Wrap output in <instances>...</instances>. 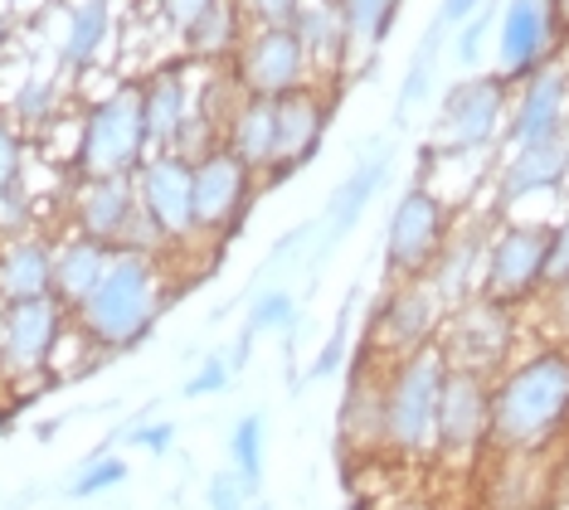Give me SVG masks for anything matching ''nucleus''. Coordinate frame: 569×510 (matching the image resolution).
Returning a JSON list of instances; mask_svg holds the SVG:
<instances>
[{
	"label": "nucleus",
	"instance_id": "1",
	"mask_svg": "<svg viewBox=\"0 0 569 510\" xmlns=\"http://www.w3.org/2000/svg\"><path fill=\"white\" fill-rule=\"evenodd\" d=\"M569 438V340L526 346L491 379V452L555 457Z\"/></svg>",
	"mask_w": 569,
	"mask_h": 510
},
{
	"label": "nucleus",
	"instance_id": "2",
	"mask_svg": "<svg viewBox=\"0 0 569 510\" xmlns=\"http://www.w3.org/2000/svg\"><path fill=\"white\" fill-rule=\"evenodd\" d=\"M166 302H171V292H166V258L141 253V248H118L98 292L73 311V331L98 356H122V350L141 346L157 331Z\"/></svg>",
	"mask_w": 569,
	"mask_h": 510
},
{
	"label": "nucleus",
	"instance_id": "3",
	"mask_svg": "<svg viewBox=\"0 0 569 510\" xmlns=\"http://www.w3.org/2000/svg\"><path fill=\"white\" fill-rule=\"evenodd\" d=\"M443 379H448V356L438 346L385 364V423H380L385 462L433 467Z\"/></svg>",
	"mask_w": 569,
	"mask_h": 510
},
{
	"label": "nucleus",
	"instance_id": "4",
	"mask_svg": "<svg viewBox=\"0 0 569 510\" xmlns=\"http://www.w3.org/2000/svg\"><path fill=\"white\" fill-rule=\"evenodd\" d=\"M147 127H141L137 83L112 88L83 112L79 147H73V176L79 180H132L147 161Z\"/></svg>",
	"mask_w": 569,
	"mask_h": 510
},
{
	"label": "nucleus",
	"instance_id": "5",
	"mask_svg": "<svg viewBox=\"0 0 569 510\" xmlns=\"http://www.w3.org/2000/svg\"><path fill=\"white\" fill-rule=\"evenodd\" d=\"M491 457V374L448 364L443 399H438V448L433 467L477 477Z\"/></svg>",
	"mask_w": 569,
	"mask_h": 510
},
{
	"label": "nucleus",
	"instance_id": "6",
	"mask_svg": "<svg viewBox=\"0 0 569 510\" xmlns=\"http://www.w3.org/2000/svg\"><path fill=\"white\" fill-rule=\"evenodd\" d=\"M458 229L452 204L433 186L413 180L390 209V224H385V278L390 282H419L429 278V268L443 253L448 233Z\"/></svg>",
	"mask_w": 569,
	"mask_h": 510
},
{
	"label": "nucleus",
	"instance_id": "7",
	"mask_svg": "<svg viewBox=\"0 0 569 510\" xmlns=\"http://www.w3.org/2000/svg\"><path fill=\"white\" fill-rule=\"evenodd\" d=\"M511 117V83L497 69L491 73H468L443 93L433 122V151L438 156H477L497 147L507 137Z\"/></svg>",
	"mask_w": 569,
	"mask_h": 510
},
{
	"label": "nucleus",
	"instance_id": "8",
	"mask_svg": "<svg viewBox=\"0 0 569 510\" xmlns=\"http://www.w3.org/2000/svg\"><path fill=\"white\" fill-rule=\"evenodd\" d=\"M546 253H550V224L546 219H501L487 239L482 258V297L526 311L546 297Z\"/></svg>",
	"mask_w": 569,
	"mask_h": 510
},
{
	"label": "nucleus",
	"instance_id": "9",
	"mask_svg": "<svg viewBox=\"0 0 569 510\" xmlns=\"http://www.w3.org/2000/svg\"><path fill=\"white\" fill-rule=\"evenodd\" d=\"M443 321H448V307L438 302V292L423 278L390 282L370 311V326H366V336H360V346H366L375 360L390 364V360H405V356H419V350L438 346Z\"/></svg>",
	"mask_w": 569,
	"mask_h": 510
},
{
	"label": "nucleus",
	"instance_id": "10",
	"mask_svg": "<svg viewBox=\"0 0 569 510\" xmlns=\"http://www.w3.org/2000/svg\"><path fill=\"white\" fill-rule=\"evenodd\" d=\"M438 350H443L448 364H458V370H477V374L497 379L521 356V311L491 302V297H472V302L448 311Z\"/></svg>",
	"mask_w": 569,
	"mask_h": 510
},
{
	"label": "nucleus",
	"instance_id": "11",
	"mask_svg": "<svg viewBox=\"0 0 569 510\" xmlns=\"http://www.w3.org/2000/svg\"><path fill=\"white\" fill-rule=\"evenodd\" d=\"M258 190H263V176L243 166L229 147L196 156V243L224 248L229 239H239Z\"/></svg>",
	"mask_w": 569,
	"mask_h": 510
},
{
	"label": "nucleus",
	"instance_id": "12",
	"mask_svg": "<svg viewBox=\"0 0 569 510\" xmlns=\"http://www.w3.org/2000/svg\"><path fill=\"white\" fill-rule=\"evenodd\" d=\"M137 209L147 229L161 239V248H190L196 243V161L180 151H151L132 176Z\"/></svg>",
	"mask_w": 569,
	"mask_h": 510
},
{
	"label": "nucleus",
	"instance_id": "13",
	"mask_svg": "<svg viewBox=\"0 0 569 510\" xmlns=\"http://www.w3.org/2000/svg\"><path fill=\"white\" fill-rule=\"evenodd\" d=\"M229 78L239 83L243 98H268V102L302 93L307 83H317L292 24H249L243 44L229 59Z\"/></svg>",
	"mask_w": 569,
	"mask_h": 510
},
{
	"label": "nucleus",
	"instance_id": "14",
	"mask_svg": "<svg viewBox=\"0 0 569 510\" xmlns=\"http://www.w3.org/2000/svg\"><path fill=\"white\" fill-rule=\"evenodd\" d=\"M69 307L59 297H34V302H10L0 317V379L6 384H30L54 370L59 346L69 340Z\"/></svg>",
	"mask_w": 569,
	"mask_h": 510
},
{
	"label": "nucleus",
	"instance_id": "15",
	"mask_svg": "<svg viewBox=\"0 0 569 510\" xmlns=\"http://www.w3.org/2000/svg\"><path fill=\"white\" fill-rule=\"evenodd\" d=\"M69 233H83L102 248H141V253H161V239L147 229L137 209L132 180H79L69 190Z\"/></svg>",
	"mask_w": 569,
	"mask_h": 510
},
{
	"label": "nucleus",
	"instance_id": "16",
	"mask_svg": "<svg viewBox=\"0 0 569 510\" xmlns=\"http://www.w3.org/2000/svg\"><path fill=\"white\" fill-rule=\"evenodd\" d=\"M560 39H565V24L555 16V0H497L491 49H497V73L511 88L521 78L540 73L546 63H555Z\"/></svg>",
	"mask_w": 569,
	"mask_h": 510
},
{
	"label": "nucleus",
	"instance_id": "17",
	"mask_svg": "<svg viewBox=\"0 0 569 510\" xmlns=\"http://www.w3.org/2000/svg\"><path fill=\"white\" fill-rule=\"evenodd\" d=\"M336 117V83H307L302 93L278 98V161L263 176L268 190L292 180L302 166H312L327 141V127Z\"/></svg>",
	"mask_w": 569,
	"mask_h": 510
},
{
	"label": "nucleus",
	"instance_id": "18",
	"mask_svg": "<svg viewBox=\"0 0 569 510\" xmlns=\"http://www.w3.org/2000/svg\"><path fill=\"white\" fill-rule=\"evenodd\" d=\"M390 166H395V147L390 141H375V147L360 156V161L346 170V180L327 194V209H321L317 219V258H327L336 243L351 233L360 219H366V209L375 204V194H380V186L390 180Z\"/></svg>",
	"mask_w": 569,
	"mask_h": 510
},
{
	"label": "nucleus",
	"instance_id": "19",
	"mask_svg": "<svg viewBox=\"0 0 569 510\" xmlns=\"http://www.w3.org/2000/svg\"><path fill=\"white\" fill-rule=\"evenodd\" d=\"M569 137V73L560 63H546L516 83L511 117H507V141L511 147H530V141Z\"/></svg>",
	"mask_w": 569,
	"mask_h": 510
},
{
	"label": "nucleus",
	"instance_id": "20",
	"mask_svg": "<svg viewBox=\"0 0 569 510\" xmlns=\"http://www.w3.org/2000/svg\"><path fill=\"white\" fill-rule=\"evenodd\" d=\"M141 127H147V151H176L186 122L196 117V83L186 63H157L151 73L137 78Z\"/></svg>",
	"mask_w": 569,
	"mask_h": 510
},
{
	"label": "nucleus",
	"instance_id": "21",
	"mask_svg": "<svg viewBox=\"0 0 569 510\" xmlns=\"http://www.w3.org/2000/svg\"><path fill=\"white\" fill-rule=\"evenodd\" d=\"M550 462H555V457L491 452L482 462V472H477V496H482V510H555Z\"/></svg>",
	"mask_w": 569,
	"mask_h": 510
},
{
	"label": "nucleus",
	"instance_id": "22",
	"mask_svg": "<svg viewBox=\"0 0 569 510\" xmlns=\"http://www.w3.org/2000/svg\"><path fill=\"white\" fill-rule=\"evenodd\" d=\"M569 186V137L530 141L511 147V156L497 170V204H521L536 194H555Z\"/></svg>",
	"mask_w": 569,
	"mask_h": 510
},
{
	"label": "nucleus",
	"instance_id": "23",
	"mask_svg": "<svg viewBox=\"0 0 569 510\" xmlns=\"http://www.w3.org/2000/svg\"><path fill=\"white\" fill-rule=\"evenodd\" d=\"M487 239H491V224L482 219H468V224H458L448 233L443 253H438V263L429 268V282L438 292V302L448 311L472 302V297H482V258H487Z\"/></svg>",
	"mask_w": 569,
	"mask_h": 510
},
{
	"label": "nucleus",
	"instance_id": "24",
	"mask_svg": "<svg viewBox=\"0 0 569 510\" xmlns=\"http://www.w3.org/2000/svg\"><path fill=\"white\" fill-rule=\"evenodd\" d=\"M292 30H297V39H302L317 83H336L341 69L356 54V34H351L346 10L336 6V0H302V10L292 16Z\"/></svg>",
	"mask_w": 569,
	"mask_h": 510
},
{
	"label": "nucleus",
	"instance_id": "25",
	"mask_svg": "<svg viewBox=\"0 0 569 510\" xmlns=\"http://www.w3.org/2000/svg\"><path fill=\"white\" fill-rule=\"evenodd\" d=\"M54 297V239L44 229L6 233L0 239V302H34Z\"/></svg>",
	"mask_w": 569,
	"mask_h": 510
},
{
	"label": "nucleus",
	"instance_id": "26",
	"mask_svg": "<svg viewBox=\"0 0 569 510\" xmlns=\"http://www.w3.org/2000/svg\"><path fill=\"white\" fill-rule=\"evenodd\" d=\"M112 253H118V248H102L93 239H83V233H63V239H54V297L69 307V317L98 292Z\"/></svg>",
	"mask_w": 569,
	"mask_h": 510
},
{
	"label": "nucleus",
	"instance_id": "27",
	"mask_svg": "<svg viewBox=\"0 0 569 510\" xmlns=\"http://www.w3.org/2000/svg\"><path fill=\"white\" fill-rule=\"evenodd\" d=\"M219 147H229L249 170L268 176L273 161H278V102L243 98L239 108H234V117H229L224 141H219Z\"/></svg>",
	"mask_w": 569,
	"mask_h": 510
},
{
	"label": "nucleus",
	"instance_id": "28",
	"mask_svg": "<svg viewBox=\"0 0 569 510\" xmlns=\"http://www.w3.org/2000/svg\"><path fill=\"white\" fill-rule=\"evenodd\" d=\"M243 34H249V16L239 10V0H219L180 39H186L190 63H200V69H229Z\"/></svg>",
	"mask_w": 569,
	"mask_h": 510
},
{
	"label": "nucleus",
	"instance_id": "29",
	"mask_svg": "<svg viewBox=\"0 0 569 510\" xmlns=\"http://www.w3.org/2000/svg\"><path fill=\"white\" fill-rule=\"evenodd\" d=\"M108 39H112V0H79V6H69L59 30V69L63 73L93 69L98 54L108 49Z\"/></svg>",
	"mask_w": 569,
	"mask_h": 510
},
{
	"label": "nucleus",
	"instance_id": "30",
	"mask_svg": "<svg viewBox=\"0 0 569 510\" xmlns=\"http://www.w3.org/2000/svg\"><path fill=\"white\" fill-rule=\"evenodd\" d=\"M448 24L443 20H433L429 30H423V39L413 44V54H409V69L405 78H399V98H395V117L405 122V117L413 108H423V98L433 93V78H438V59H443V44H448Z\"/></svg>",
	"mask_w": 569,
	"mask_h": 510
},
{
	"label": "nucleus",
	"instance_id": "31",
	"mask_svg": "<svg viewBox=\"0 0 569 510\" xmlns=\"http://www.w3.org/2000/svg\"><path fill=\"white\" fill-rule=\"evenodd\" d=\"M59 78L54 73H24L16 83V93L6 98V117L20 127V132H44L59 117Z\"/></svg>",
	"mask_w": 569,
	"mask_h": 510
},
{
	"label": "nucleus",
	"instance_id": "32",
	"mask_svg": "<svg viewBox=\"0 0 569 510\" xmlns=\"http://www.w3.org/2000/svg\"><path fill=\"white\" fill-rule=\"evenodd\" d=\"M229 467L239 472V481L258 496L263 487V467H268V418L263 413H243L229 428Z\"/></svg>",
	"mask_w": 569,
	"mask_h": 510
},
{
	"label": "nucleus",
	"instance_id": "33",
	"mask_svg": "<svg viewBox=\"0 0 569 510\" xmlns=\"http://www.w3.org/2000/svg\"><path fill=\"white\" fill-rule=\"evenodd\" d=\"M336 6H341L346 20H351L356 49H366V54H370V49H380L385 39H390L405 0H336Z\"/></svg>",
	"mask_w": 569,
	"mask_h": 510
},
{
	"label": "nucleus",
	"instance_id": "34",
	"mask_svg": "<svg viewBox=\"0 0 569 510\" xmlns=\"http://www.w3.org/2000/svg\"><path fill=\"white\" fill-rule=\"evenodd\" d=\"M297 317H302V302L288 292V287H263V292L249 302V321L243 331L249 336H292L297 331Z\"/></svg>",
	"mask_w": 569,
	"mask_h": 510
},
{
	"label": "nucleus",
	"instance_id": "35",
	"mask_svg": "<svg viewBox=\"0 0 569 510\" xmlns=\"http://www.w3.org/2000/svg\"><path fill=\"white\" fill-rule=\"evenodd\" d=\"M351 321H356V297H351V302H346L341 311H336L331 336L321 340V350H317V360H312V379H336V374H346V364H351V356H356Z\"/></svg>",
	"mask_w": 569,
	"mask_h": 510
},
{
	"label": "nucleus",
	"instance_id": "36",
	"mask_svg": "<svg viewBox=\"0 0 569 510\" xmlns=\"http://www.w3.org/2000/svg\"><path fill=\"white\" fill-rule=\"evenodd\" d=\"M127 481V457H88V462L79 467V477H73L69 496L73 501H98V496H108L112 487H122Z\"/></svg>",
	"mask_w": 569,
	"mask_h": 510
},
{
	"label": "nucleus",
	"instance_id": "37",
	"mask_svg": "<svg viewBox=\"0 0 569 510\" xmlns=\"http://www.w3.org/2000/svg\"><path fill=\"white\" fill-rule=\"evenodd\" d=\"M491 30H497V6H491V0H487L482 10H477L472 20H462L458 30H452V54H458L462 69L477 73V63H482V49H487Z\"/></svg>",
	"mask_w": 569,
	"mask_h": 510
},
{
	"label": "nucleus",
	"instance_id": "38",
	"mask_svg": "<svg viewBox=\"0 0 569 510\" xmlns=\"http://www.w3.org/2000/svg\"><path fill=\"white\" fill-rule=\"evenodd\" d=\"M253 506V491L239 481L234 467H219L204 481V510H249Z\"/></svg>",
	"mask_w": 569,
	"mask_h": 510
},
{
	"label": "nucleus",
	"instance_id": "39",
	"mask_svg": "<svg viewBox=\"0 0 569 510\" xmlns=\"http://www.w3.org/2000/svg\"><path fill=\"white\" fill-rule=\"evenodd\" d=\"M24 180V132L0 112V194Z\"/></svg>",
	"mask_w": 569,
	"mask_h": 510
},
{
	"label": "nucleus",
	"instance_id": "40",
	"mask_svg": "<svg viewBox=\"0 0 569 510\" xmlns=\"http://www.w3.org/2000/svg\"><path fill=\"white\" fill-rule=\"evenodd\" d=\"M229 384H234V370H229V360L224 356H204L200 370L186 379V389H180V394H186V399H214V394H224Z\"/></svg>",
	"mask_w": 569,
	"mask_h": 510
},
{
	"label": "nucleus",
	"instance_id": "41",
	"mask_svg": "<svg viewBox=\"0 0 569 510\" xmlns=\"http://www.w3.org/2000/svg\"><path fill=\"white\" fill-rule=\"evenodd\" d=\"M30 229H34V200L20 180L16 190L0 194V239H6V233H30Z\"/></svg>",
	"mask_w": 569,
	"mask_h": 510
},
{
	"label": "nucleus",
	"instance_id": "42",
	"mask_svg": "<svg viewBox=\"0 0 569 510\" xmlns=\"http://www.w3.org/2000/svg\"><path fill=\"white\" fill-rule=\"evenodd\" d=\"M127 448H141V452H151V457H171V448H176V423H171V418H151V423L127 428Z\"/></svg>",
	"mask_w": 569,
	"mask_h": 510
},
{
	"label": "nucleus",
	"instance_id": "43",
	"mask_svg": "<svg viewBox=\"0 0 569 510\" xmlns=\"http://www.w3.org/2000/svg\"><path fill=\"white\" fill-rule=\"evenodd\" d=\"M569 282V209L550 224V253H546V292Z\"/></svg>",
	"mask_w": 569,
	"mask_h": 510
},
{
	"label": "nucleus",
	"instance_id": "44",
	"mask_svg": "<svg viewBox=\"0 0 569 510\" xmlns=\"http://www.w3.org/2000/svg\"><path fill=\"white\" fill-rule=\"evenodd\" d=\"M239 10L249 16V24H292L302 0H239Z\"/></svg>",
	"mask_w": 569,
	"mask_h": 510
},
{
	"label": "nucleus",
	"instance_id": "45",
	"mask_svg": "<svg viewBox=\"0 0 569 510\" xmlns=\"http://www.w3.org/2000/svg\"><path fill=\"white\" fill-rule=\"evenodd\" d=\"M157 6H161L166 24H171V30H180V34H186L190 24H196V20L204 16V10H210V6H219V0H157Z\"/></svg>",
	"mask_w": 569,
	"mask_h": 510
},
{
	"label": "nucleus",
	"instance_id": "46",
	"mask_svg": "<svg viewBox=\"0 0 569 510\" xmlns=\"http://www.w3.org/2000/svg\"><path fill=\"white\" fill-rule=\"evenodd\" d=\"M540 307H546V321L555 340H569V282L565 287H550L546 297H540Z\"/></svg>",
	"mask_w": 569,
	"mask_h": 510
},
{
	"label": "nucleus",
	"instance_id": "47",
	"mask_svg": "<svg viewBox=\"0 0 569 510\" xmlns=\"http://www.w3.org/2000/svg\"><path fill=\"white\" fill-rule=\"evenodd\" d=\"M550 491H555V506H569V438L560 442V452L550 462Z\"/></svg>",
	"mask_w": 569,
	"mask_h": 510
},
{
	"label": "nucleus",
	"instance_id": "48",
	"mask_svg": "<svg viewBox=\"0 0 569 510\" xmlns=\"http://www.w3.org/2000/svg\"><path fill=\"white\" fill-rule=\"evenodd\" d=\"M482 6H487V0H443L433 20H443L448 30H458V24H462V20H472L477 10H482Z\"/></svg>",
	"mask_w": 569,
	"mask_h": 510
},
{
	"label": "nucleus",
	"instance_id": "49",
	"mask_svg": "<svg viewBox=\"0 0 569 510\" xmlns=\"http://www.w3.org/2000/svg\"><path fill=\"white\" fill-rule=\"evenodd\" d=\"M390 510H443V506L429 501V496H405V501H395Z\"/></svg>",
	"mask_w": 569,
	"mask_h": 510
},
{
	"label": "nucleus",
	"instance_id": "50",
	"mask_svg": "<svg viewBox=\"0 0 569 510\" xmlns=\"http://www.w3.org/2000/svg\"><path fill=\"white\" fill-rule=\"evenodd\" d=\"M10 34H16V20H10V10H6V0H0V54H6V44H10Z\"/></svg>",
	"mask_w": 569,
	"mask_h": 510
},
{
	"label": "nucleus",
	"instance_id": "51",
	"mask_svg": "<svg viewBox=\"0 0 569 510\" xmlns=\"http://www.w3.org/2000/svg\"><path fill=\"white\" fill-rule=\"evenodd\" d=\"M555 16H560V24H565V34H569V0H555Z\"/></svg>",
	"mask_w": 569,
	"mask_h": 510
},
{
	"label": "nucleus",
	"instance_id": "52",
	"mask_svg": "<svg viewBox=\"0 0 569 510\" xmlns=\"http://www.w3.org/2000/svg\"><path fill=\"white\" fill-rule=\"evenodd\" d=\"M249 510H273V506H268V501H253V506H249Z\"/></svg>",
	"mask_w": 569,
	"mask_h": 510
},
{
	"label": "nucleus",
	"instance_id": "53",
	"mask_svg": "<svg viewBox=\"0 0 569 510\" xmlns=\"http://www.w3.org/2000/svg\"><path fill=\"white\" fill-rule=\"evenodd\" d=\"M0 317H6V302H0Z\"/></svg>",
	"mask_w": 569,
	"mask_h": 510
},
{
	"label": "nucleus",
	"instance_id": "54",
	"mask_svg": "<svg viewBox=\"0 0 569 510\" xmlns=\"http://www.w3.org/2000/svg\"><path fill=\"white\" fill-rule=\"evenodd\" d=\"M10 6H24V0H10Z\"/></svg>",
	"mask_w": 569,
	"mask_h": 510
}]
</instances>
